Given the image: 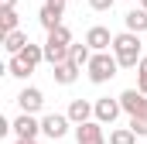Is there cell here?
<instances>
[{
	"mask_svg": "<svg viewBox=\"0 0 147 144\" xmlns=\"http://www.w3.org/2000/svg\"><path fill=\"white\" fill-rule=\"evenodd\" d=\"M113 3H116V0H89L92 10H113Z\"/></svg>",
	"mask_w": 147,
	"mask_h": 144,
	"instance_id": "cell-22",
	"label": "cell"
},
{
	"mask_svg": "<svg viewBox=\"0 0 147 144\" xmlns=\"http://www.w3.org/2000/svg\"><path fill=\"white\" fill-rule=\"evenodd\" d=\"M17 107H21V113H31V117H34L38 110L45 107V93L34 89V86H24V89L17 93Z\"/></svg>",
	"mask_w": 147,
	"mask_h": 144,
	"instance_id": "cell-7",
	"label": "cell"
},
{
	"mask_svg": "<svg viewBox=\"0 0 147 144\" xmlns=\"http://www.w3.org/2000/svg\"><path fill=\"white\" fill-rule=\"evenodd\" d=\"M137 89L147 96V55L140 58V65H137Z\"/></svg>",
	"mask_w": 147,
	"mask_h": 144,
	"instance_id": "cell-20",
	"label": "cell"
},
{
	"mask_svg": "<svg viewBox=\"0 0 147 144\" xmlns=\"http://www.w3.org/2000/svg\"><path fill=\"white\" fill-rule=\"evenodd\" d=\"M113 38H116V35H110V28L92 24V28L86 31V45H89L92 52H110V48H113Z\"/></svg>",
	"mask_w": 147,
	"mask_h": 144,
	"instance_id": "cell-6",
	"label": "cell"
},
{
	"mask_svg": "<svg viewBox=\"0 0 147 144\" xmlns=\"http://www.w3.org/2000/svg\"><path fill=\"white\" fill-rule=\"evenodd\" d=\"M79 72H82V69H75L72 62H65V65H55L51 75H55V82H58V86H72L75 79H79Z\"/></svg>",
	"mask_w": 147,
	"mask_h": 144,
	"instance_id": "cell-14",
	"label": "cell"
},
{
	"mask_svg": "<svg viewBox=\"0 0 147 144\" xmlns=\"http://www.w3.org/2000/svg\"><path fill=\"white\" fill-rule=\"evenodd\" d=\"M130 130L137 137H147V117H130Z\"/></svg>",
	"mask_w": 147,
	"mask_h": 144,
	"instance_id": "cell-21",
	"label": "cell"
},
{
	"mask_svg": "<svg viewBox=\"0 0 147 144\" xmlns=\"http://www.w3.org/2000/svg\"><path fill=\"white\" fill-rule=\"evenodd\" d=\"M45 45H58V48H72L75 41H72V31H69V28L62 24V28H55V31L48 35V41H45Z\"/></svg>",
	"mask_w": 147,
	"mask_h": 144,
	"instance_id": "cell-16",
	"label": "cell"
},
{
	"mask_svg": "<svg viewBox=\"0 0 147 144\" xmlns=\"http://www.w3.org/2000/svg\"><path fill=\"white\" fill-rule=\"evenodd\" d=\"M38 130H41V120H34L31 113H21V117L14 120V134H17V141H34Z\"/></svg>",
	"mask_w": 147,
	"mask_h": 144,
	"instance_id": "cell-8",
	"label": "cell"
},
{
	"mask_svg": "<svg viewBox=\"0 0 147 144\" xmlns=\"http://www.w3.org/2000/svg\"><path fill=\"white\" fill-rule=\"evenodd\" d=\"M116 100H120V107H123L127 117H147V96L140 89H123Z\"/></svg>",
	"mask_w": 147,
	"mask_h": 144,
	"instance_id": "cell-4",
	"label": "cell"
},
{
	"mask_svg": "<svg viewBox=\"0 0 147 144\" xmlns=\"http://www.w3.org/2000/svg\"><path fill=\"white\" fill-rule=\"evenodd\" d=\"M75 144H106V134H103V124H99V120H89V124H79V127H75Z\"/></svg>",
	"mask_w": 147,
	"mask_h": 144,
	"instance_id": "cell-5",
	"label": "cell"
},
{
	"mask_svg": "<svg viewBox=\"0 0 147 144\" xmlns=\"http://www.w3.org/2000/svg\"><path fill=\"white\" fill-rule=\"evenodd\" d=\"M14 144H38V141H14Z\"/></svg>",
	"mask_w": 147,
	"mask_h": 144,
	"instance_id": "cell-25",
	"label": "cell"
},
{
	"mask_svg": "<svg viewBox=\"0 0 147 144\" xmlns=\"http://www.w3.org/2000/svg\"><path fill=\"white\" fill-rule=\"evenodd\" d=\"M96 117V103H89V100H72L69 103V120H72L75 127L79 124H89Z\"/></svg>",
	"mask_w": 147,
	"mask_h": 144,
	"instance_id": "cell-9",
	"label": "cell"
},
{
	"mask_svg": "<svg viewBox=\"0 0 147 144\" xmlns=\"http://www.w3.org/2000/svg\"><path fill=\"white\" fill-rule=\"evenodd\" d=\"M113 55H116V62H120V69H137L140 65V35H130V31H123V35L113 38Z\"/></svg>",
	"mask_w": 147,
	"mask_h": 144,
	"instance_id": "cell-1",
	"label": "cell"
},
{
	"mask_svg": "<svg viewBox=\"0 0 147 144\" xmlns=\"http://www.w3.org/2000/svg\"><path fill=\"white\" fill-rule=\"evenodd\" d=\"M120 113H123L120 100H110V96L96 100V120H99V124H110V127H113V120H116Z\"/></svg>",
	"mask_w": 147,
	"mask_h": 144,
	"instance_id": "cell-10",
	"label": "cell"
},
{
	"mask_svg": "<svg viewBox=\"0 0 147 144\" xmlns=\"http://www.w3.org/2000/svg\"><path fill=\"white\" fill-rule=\"evenodd\" d=\"M38 21H41V28H45L48 35H51L55 28H62V14H55L51 7H41V10H38Z\"/></svg>",
	"mask_w": 147,
	"mask_h": 144,
	"instance_id": "cell-15",
	"label": "cell"
},
{
	"mask_svg": "<svg viewBox=\"0 0 147 144\" xmlns=\"http://www.w3.org/2000/svg\"><path fill=\"white\" fill-rule=\"evenodd\" d=\"M28 45H31V41H28V35H24V31H14V35H3V48L10 52V58H14V55H21V52H24Z\"/></svg>",
	"mask_w": 147,
	"mask_h": 144,
	"instance_id": "cell-13",
	"label": "cell"
},
{
	"mask_svg": "<svg viewBox=\"0 0 147 144\" xmlns=\"http://www.w3.org/2000/svg\"><path fill=\"white\" fill-rule=\"evenodd\" d=\"M110 144H137V134L130 127H116V130H110Z\"/></svg>",
	"mask_w": 147,
	"mask_h": 144,
	"instance_id": "cell-18",
	"label": "cell"
},
{
	"mask_svg": "<svg viewBox=\"0 0 147 144\" xmlns=\"http://www.w3.org/2000/svg\"><path fill=\"white\" fill-rule=\"evenodd\" d=\"M92 55H96V52H92V48H89L86 41H79V45H72V48H69V62H72L75 69H89Z\"/></svg>",
	"mask_w": 147,
	"mask_h": 144,
	"instance_id": "cell-12",
	"label": "cell"
},
{
	"mask_svg": "<svg viewBox=\"0 0 147 144\" xmlns=\"http://www.w3.org/2000/svg\"><path fill=\"white\" fill-rule=\"evenodd\" d=\"M45 7H51L55 14H65V0H45Z\"/></svg>",
	"mask_w": 147,
	"mask_h": 144,
	"instance_id": "cell-23",
	"label": "cell"
},
{
	"mask_svg": "<svg viewBox=\"0 0 147 144\" xmlns=\"http://www.w3.org/2000/svg\"><path fill=\"white\" fill-rule=\"evenodd\" d=\"M69 127H72L69 113H45L41 117V134H48L51 141H62L69 134Z\"/></svg>",
	"mask_w": 147,
	"mask_h": 144,
	"instance_id": "cell-3",
	"label": "cell"
},
{
	"mask_svg": "<svg viewBox=\"0 0 147 144\" xmlns=\"http://www.w3.org/2000/svg\"><path fill=\"white\" fill-rule=\"evenodd\" d=\"M123 24H127L130 35H144V31H147V10H144V7L127 10V14H123Z\"/></svg>",
	"mask_w": 147,
	"mask_h": 144,
	"instance_id": "cell-11",
	"label": "cell"
},
{
	"mask_svg": "<svg viewBox=\"0 0 147 144\" xmlns=\"http://www.w3.org/2000/svg\"><path fill=\"white\" fill-rule=\"evenodd\" d=\"M7 72H10V75H14V79H28V75H31V65H28V62H24V58H17V55H14V58H10V62H7Z\"/></svg>",
	"mask_w": 147,
	"mask_h": 144,
	"instance_id": "cell-17",
	"label": "cell"
},
{
	"mask_svg": "<svg viewBox=\"0 0 147 144\" xmlns=\"http://www.w3.org/2000/svg\"><path fill=\"white\" fill-rule=\"evenodd\" d=\"M0 3H3V10H14V3H17V0H0Z\"/></svg>",
	"mask_w": 147,
	"mask_h": 144,
	"instance_id": "cell-24",
	"label": "cell"
},
{
	"mask_svg": "<svg viewBox=\"0 0 147 144\" xmlns=\"http://www.w3.org/2000/svg\"><path fill=\"white\" fill-rule=\"evenodd\" d=\"M116 69H120V62H116V55H110V52H96L86 72H89V79H92L96 86H103V82H110L113 75H116Z\"/></svg>",
	"mask_w": 147,
	"mask_h": 144,
	"instance_id": "cell-2",
	"label": "cell"
},
{
	"mask_svg": "<svg viewBox=\"0 0 147 144\" xmlns=\"http://www.w3.org/2000/svg\"><path fill=\"white\" fill-rule=\"evenodd\" d=\"M0 24H3V35H14V31H21V28H17V10H3Z\"/></svg>",
	"mask_w": 147,
	"mask_h": 144,
	"instance_id": "cell-19",
	"label": "cell"
},
{
	"mask_svg": "<svg viewBox=\"0 0 147 144\" xmlns=\"http://www.w3.org/2000/svg\"><path fill=\"white\" fill-rule=\"evenodd\" d=\"M140 7H144V10H147V0H140Z\"/></svg>",
	"mask_w": 147,
	"mask_h": 144,
	"instance_id": "cell-26",
	"label": "cell"
}]
</instances>
